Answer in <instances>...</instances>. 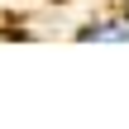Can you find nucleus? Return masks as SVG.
Masks as SVG:
<instances>
[{"label":"nucleus","mask_w":129,"mask_h":129,"mask_svg":"<svg viewBox=\"0 0 129 129\" xmlns=\"http://www.w3.org/2000/svg\"><path fill=\"white\" fill-rule=\"evenodd\" d=\"M77 43H129V14L124 10H110V14H96L86 24L72 29Z\"/></svg>","instance_id":"f257e3e1"},{"label":"nucleus","mask_w":129,"mask_h":129,"mask_svg":"<svg viewBox=\"0 0 129 129\" xmlns=\"http://www.w3.org/2000/svg\"><path fill=\"white\" fill-rule=\"evenodd\" d=\"M120 10H124V14H129V0H124V5H120Z\"/></svg>","instance_id":"f03ea898"}]
</instances>
